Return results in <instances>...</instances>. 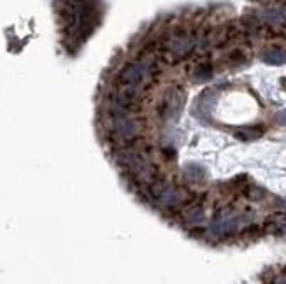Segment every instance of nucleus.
<instances>
[{
  "label": "nucleus",
  "mask_w": 286,
  "mask_h": 284,
  "mask_svg": "<svg viewBox=\"0 0 286 284\" xmlns=\"http://www.w3.org/2000/svg\"><path fill=\"white\" fill-rule=\"evenodd\" d=\"M177 91H172L170 95H167L165 100L162 104V118L163 119H170L179 112V105L183 104V100L177 102Z\"/></svg>",
  "instance_id": "nucleus-4"
},
{
  "label": "nucleus",
  "mask_w": 286,
  "mask_h": 284,
  "mask_svg": "<svg viewBox=\"0 0 286 284\" xmlns=\"http://www.w3.org/2000/svg\"><path fill=\"white\" fill-rule=\"evenodd\" d=\"M262 60L269 65H283L286 63V51L284 49H269L262 56Z\"/></svg>",
  "instance_id": "nucleus-5"
},
{
  "label": "nucleus",
  "mask_w": 286,
  "mask_h": 284,
  "mask_svg": "<svg viewBox=\"0 0 286 284\" xmlns=\"http://www.w3.org/2000/svg\"><path fill=\"white\" fill-rule=\"evenodd\" d=\"M107 137L114 146L134 144L139 139L142 132V123L139 118H134L132 114L123 116H107Z\"/></svg>",
  "instance_id": "nucleus-1"
},
{
  "label": "nucleus",
  "mask_w": 286,
  "mask_h": 284,
  "mask_svg": "<svg viewBox=\"0 0 286 284\" xmlns=\"http://www.w3.org/2000/svg\"><path fill=\"white\" fill-rule=\"evenodd\" d=\"M246 223L248 221H246L242 216L227 211V212H221L220 216H216V218L213 219V223H211L209 226V232L214 233V235H225V233H232V232L241 230Z\"/></svg>",
  "instance_id": "nucleus-2"
},
{
  "label": "nucleus",
  "mask_w": 286,
  "mask_h": 284,
  "mask_svg": "<svg viewBox=\"0 0 286 284\" xmlns=\"http://www.w3.org/2000/svg\"><path fill=\"white\" fill-rule=\"evenodd\" d=\"M276 121L279 123V125L286 126V109H284V111H281V112H277V114H276Z\"/></svg>",
  "instance_id": "nucleus-10"
},
{
  "label": "nucleus",
  "mask_w": 286,
  "mask_h": 284,
  "mask_svg": "<svg viewBox=\"0 0 286 284\" xmlns=\"http://www.w3.org/2000/svg\"><path fill=\"white\" fill-rule=\"evenodd\" d=\"M213 77V69H211V65H199L197 67V70L193 72V79L197 81V83H202V81H207Z\"/></svg>",
  "instance_id": "nucleus-7"
},
{
  "label": "nucleus",
  "mask_w": 286,
  "mask_h": 284,
  "mask_svg": "<svg viewBox=\"0 0 286 284\" xmlns=\"http://www.w3.org/2000/svg\"><path fill=\"white\" fill-rule=\"evenodd\" d=\"M260 135H262L260 130H237V133H235V137H237V139H242V140H251Z\"/></svg>",
  "instance_id": "nucleus-9"
},
{
  "label": "nucleus",
  "mask_w": 286,
  "mask_h": 284,
  "mask_svg": "<svg viewBox=\"0 0 286 284\" xmlns=\"http://www.w3.org/2000/svg\"><path fill=\"white\" fill-rule=\"evenodd\" d=\"M262 20L267 21V23H272V25L283 23L286 20V13L281 9H265L262 13Z\"/></svg>",
  "instance_id": "nucleus-6"
},
{
  "label": "nucleus",
  "mask_w": 286,
  "mask_h": 284,
  "mask_svg": "<svg viewBox=\"0 0 286 284\" xmlns=\"http://www.w3.org/2000/svg\"><path fill=\"white\" fill-rule=\"evenodd\" d=\"M193 46H195V39L190 35H176L169 42V53L174 58H184L192 53Z\"/></svg>",
  "instance_id": "nucleus-3"
},
{
  "label": "nucleus",
  "mask_w": 286,
  "mask_h": 284,
  "mask_svg": "<svg viewBox=\"0 0 286 284\" xmlns=\"http://www.w3.org/2000/svg\"><path fill=\"white\" fill-rule=\"evenodd\" d=\"M202 221H204V211L200 207L192 209L186 214V223H190V225H199Z\"/></svg>",
  "instance_id": "nucleus-8"
}]
</instances>
